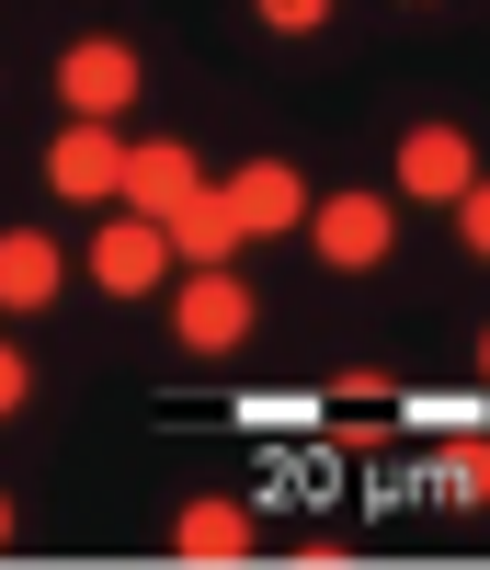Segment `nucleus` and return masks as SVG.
I'll list each match as a JSON object with an SVG mask.
<instances>
[{
  "label": "nucleus",
  "mask_w": 490,
  "mask_h": 570,
  "mask_svg": "<svg viewBox=\"0 0 490 570\" xmlns=\"http://www.w3.org/2000/svg\"><path fill=\"white\" fill-rule=\"evenodd\" d=\"M171 331H183L194 354H239V343H252V285H239L228 263H206V274L171 297Z\"/></svg>",
  "instance_id": "f257e3e1"
},
{
  "label": "nucleus",
  "mask_w": 490,
  "mask_h": 570,
  "mask_svg": "<svg viewBox=\"0 0 490 570\" xmlns=\"http://www.w3.org/2000/svg\"><path fill=\"white\" fill-rule=\"evenodd\" d=\"M297 228L320 240V263H331V274H365V263H388V195H331V206H308Z\"/></svg>",
  "instance_id": "f03ea898"
},
{
  "label": "nucleus",
  "mask_w": 490,
  "mask_h": 570,
  "mask_svg": "<svg viewBox=\"0 0 490 570\" xmlns=\"http://www.w3.org/2000/svg\"><path fill=\"white\" fill-rule=\"evenodd\" d=\"M217 206H228L239 240H274V228H297V217H308V183L285 171V160H252V171H228V183H217Z\"/></svg>",
  "instance_id": "7ed1b4c3"
},
{
  "label": "nucleus",
  "mask_w": 490,
  "mask_h": 570,
  "mask_svg": "<svg viewBox=\"0 0 490 570\" xmlns=\"http://www.w3.org/2000/svg\"><path fill=\"white\" fill-rule=\"evenodd\" d=\"M58 91H69V115H104V126H115V115L137 104V58H126L115 35H80L69 58H58Z\"/></svg>",
  "instance_id": "20e7f679"
},
{
  "label": "nucleus",
  "mask_w": 490,
  "mask_h": 570,
  "mask_svg": "<svg viewBox=\"0 0 490 570\" xmlns=\"http://www.w3.org/2000/svg\"><path fill=\"white\" fill-rule=\"evenodd\" d=\"M194 183H206V171H194V149H171V137H149V149H126V160H115V195H126V217H171V206L194 195Z\"/></svg>",
  "instance_id": "39448f33"
},
{
  "label": "nucleus",
  "mask_w": 490,
  "mask_h": 570,
  "mask_svg": "<svg viewBox=\"0 0 490 570\" xmlns=\"http://www.w3.org/2000/svg\"><path fill=\"white\" fill-rule=\"evenodd\" d=\"M160 263H171V240H160V217H115L104 240H91V274H104L115 297H149V285H160Z\"/></svg>",
  "instance_id": "423d86ee"
},
{
  "label": "nucleus",
  "mask_w": 490,
  "mask_h": 570,
  "mask_svg": "<svg viewBox=\"0 0 490 570\" xmlns=\"http://www.w3.org/2000/svg\"><path fill=\"white\" fill-rule=\"evenodd\" d=\"M115 126L104 115H69V137H58V149H46V183H58V195H115Z\"/></svg>",
  "instance_id": "0eeeda50"
},
{
  "label": "nucleus",
  "mask_w": 490,
  "mask_h": 570,
  "mask_svg": "<svg viewBox=\"0 0 490 570\" xmlns=\"http://www.w3.org/2000/svg\"><path fill=\"white\" fill-rule=\"evenodd\" d=\"M400 183L433 206V195H457V183H479V149H468L457 126H411V137H400Z\"/></svg>",
  "instance_id": "6e6552de"
},
{
  "label": "nucleus",
  "mask_w": 490,
  "mask_h": 570,
  "mask_svg": "<svg viewBox=\"0 0 490 570\" xmlns=\"http://www.w3.org/2000/svg\"><path fill=\"white\" fill-rule=\"evenodd\" d=\"M171 559H206V570H228V559H252V513L239 502H183V525H171Z\"/></svg>",
  "instance_id": "1a4fd4ad"
},
{
  "label": "nucleus",
  "mask_w": 490,
  "mask_h": 570,
  "mask_svg": "<svg viewBox=\"0 0 490 570\" xmlns=\"http://www.w3.org/2000/svg\"><path fill=\"white\" fill-rule=\"evenodd\" d=\"M160 240H171V263H228V252H239V228H228V206H217V183H194V195L160 217Z\"/></svg>",
  "instance_id": "9d476101"
},
{
  "label": "nucleus",
  "mask_w": 490,
  "mask_h": 570,
  "mask_svg": "<svg viewBox=\"0 0 490 570\" xmlns=\"http://www.w3.org/2000/svg\"><path fill=\"white\" fill-rule=\"evenodd\" d=\"M58 297V240L46 228H0V308H46Z\"/></svg>",
  "instance_id": "9b49d317"
},
{
  "label": "nucleus",
  "mask_w": 490,
  "mask_h": 570,
  "mask_svg": "<svg viewBox=\"0 0 490 570\" xmlns=\"http://www.w3.org/2000/svg\"><path fill=\"white\" fill-rule=\"evenodd\" d=\"M445 491H457V502H479V491H490V456H479V445H457V456H445Z\"/></svg>",
  "instance_id": "f8f14e48"
},
{
  "label": "nucleus",
  "mask_w": 490,
  "mask_h": 570,
  "mask_svg": "<svg viewBox=\"0 0 490 570\" xmlns=\"http://www.w3.org/2000/svg\"><path fill=\"white\" fill-rule=\"evenodd\" d=\"M263 23L274 35H308V23H331V0H263Z\"/></svg>",
  "instance_id": "ddd939ff"
},
{
  "label": "nucleus",
  "mask_w": 490,
  "mask_h": 570,
  "mask_svg": "<svg viewBox=\"0 0 490 570\" xmlns=\"http://www.w3.org/2000/svg\"><path fill=\"white\" fill-rule=\"evenodd\" d=\"M23 389H35V365H23L12 343H0V411H23Z\"/></svg>",
  "instance_id": "4468645a"
},
{
  "label": "nucleus",
  "mask_w": 490,
  "mask_h": 570,
  "mask_svg": "<svg viewBox=\"0 0 490 570\" xmlns=\"http://www.w3.org/2000/svg\"><path fill=\"white\" fill-rule=\"evenodd\" d=\"M0 548H12V502H0Z\"/></svg>",
  "instance_id": "2eb2a0df"
}]
</instances>
